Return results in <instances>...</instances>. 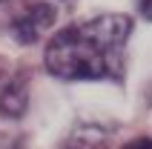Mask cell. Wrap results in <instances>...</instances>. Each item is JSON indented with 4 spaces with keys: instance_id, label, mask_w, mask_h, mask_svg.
I'll list each match as a JSON object with an SVG mask.
<instances>
[{
    "instance_id": "6da1fadb",
    "label": "cell",
    "mask_w": 152,
    "mask_h": 149,
    "mask_svg": "<svg viewBox=\"0 0 152 149\" xmlns=\"http://www.w3.org/2000/svg\"><path fill=\"white\" fill-rule=\"evenodd\" d=\"M132 20L126 15H98L60 29L46 46V69L60 80H118L126 66Z\"/></svg>"
},
{
    "instance_id": "7a4b0ae2",
    "label": "cell",
    "mask_w": 152,
    "mask_h": 149,
    "mask_svg": "<svg viewBox=\"0 0 152 149\" xmlns=\"http://www.w3.org/2000/svg\"><path fill=\"white\" fill-rule=\"evenodd\" d=\"M52 23H55V9L46 3H37V6L26 9L12 23V34L17 37V43H34Z\"/></svg>"
},
{
    "instance_id": "3957f363",
    "label": "cell",
    "mask_w": 152,
    "mask_h": 149,
    "mask_svg": "<svg viewBox=\"0 0 152 149\" xmlns=\"http://www.w3.org/2000/svg\"><path fill=\"white\" fill-rule=\"evenodd\" d=\"M126 149H152V138H138V141H132Z\"/></svg>"
},
{
    "instance_id": "277c9868",
    "label": "cell",
    "mask_w": 152,
    "mask_h": 149,
    "mask_svg": "<svg viewBox=\"0 0 152 149\" xmlns=\"http://www.w3.org/2000/svg\"><path fill=\"white\" fill-rule=\"evenodd\" d=\"M141 15L146 20H152V0H141Z\"/></svg>"
},
{
    "instance_id": "5b68a950",
    "label": "cell",
    "mask_w": 152,
    "mask_h": 149,
    "mask_svg": "<svg viewBox=\"0 0 152 149\" xmlns=\"http://www.w3.org/2000/svg\"><path fill=\"white\" fill-rule=\"evenodd\" d=\"M0 149H6V146H0Z\"/></svg>"
}]
</instances>
